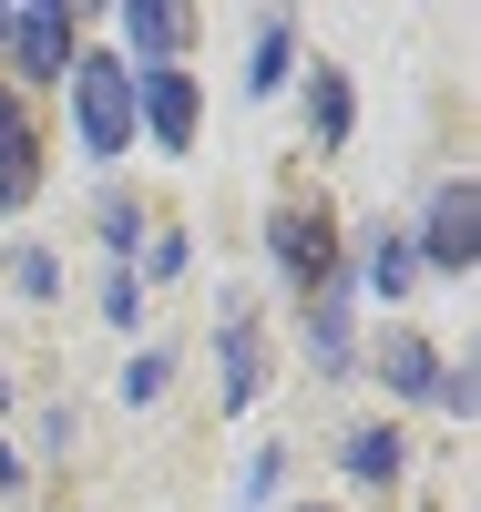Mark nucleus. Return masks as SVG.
I'll use <instances>...</instances> for the list:
<instances>
[{
	"mask_svg": "<svg viewBox=\"0 0 481 512\" xmlns=\"http://www.w3.org/2000/svg\"><path fill=\"white\" fill-rule=\"evenodd\" d=\"M318 134H328V144L348 134V82H338V72H318Z\"/></svg>",
	"mask_w": 481,
	"mask_h": 512,
	"instance_id": "4468645a",
	"label": "nucleus"
},
{
	"mask_svg": "<svg viewBox=\"0 0 481 512\" xmlns=\"http://www.w3.org/2000/svg\"><path fill=\"white\" fill-rule=\"evenodd\" d=\"M11 41H21V72L62 82V62H72V11H21V21H11Z\"/></svg>",
	"mask_w": 481,
	"mask_h": 512,
	"instance_id": "423d86ee",
	"label": "nucleus"
},
{
	"mask_svg": "<svg viewBox=\"0 0 481 512\" xmlns=\"http://www.w3.org/2000/svg\"><path fill=\"white\" fill-rule=\"evenodd\" d=\"M123 400H134V410H144V400H164V359H154V349L123 369Z\"/></svg>",
	"mask_w": 481,
	"mask_h": 512,
	"instance_id": "2eb2a0df",
	"label": "nucleus"
},
{
	"mask_svg": "<svg viewBox=\"0 0 481 512\" xmlns=\"http://www.w3.org/2000/svg\"><path fill=\"white\" fill-rule=\"evenodd\" d=\"M134 93H144V113H154V144L185 154V144H195V82H185V72H144Z\"/></svg>",
	"mask_w": 481,
	"mask_h": 512,
	"instance_id": "39448f33",
	"label": "nucleus"
},
{
	"mask_svg": "<svg viewBox=\"0 0 481 512\" xmlns=\"http://www.w3.org/2000/svg\"><path fill=\"white\" fill-rule=\"evenodd\" d=\"M72 123L93 154H123L134 144V72L123 62H72Z\"/></svg>",
	"mask_w": 481,
	"mask_h": 512,
	"instance_id": "f257e3e1",
	"label": "nucleus"
},
{
	"mask_svg": "<svg viewBox=\"0 0 481 512\" xmlns=\"http://www.w3.org/2000/svg\"><path fill=\"white\" fill-rule=\"evenodd\" d=\"M256 93H277V82H287V21H267V31H256Z\"/></svg>",
	"mask_w": 481,
	"mask_h": 512,
	"instance_id": "f8f14e48",
	"label": "nucleus"
},
{
	"mask_svg": "<svg viewBox=\"0 0 481 512\" xmlns=\"http://www.w3.org/2000/svg\"><path fill=\"white\" fill-rule=\"evenodd\" d=\"M348 472H359V482H389V472H400V441H389V431H348Z\"/></svg>",
	"mask_w": 481,
	"mask_h": 512,
	"instance_id": "9d476101",
	"label": "nucleus"
},
{
	"mask_svg": "<svg viewBox=\"0 0 481 512\" xmlns=\"http://www.w3.org/2000/svg\"><path fill=\"white\" fill-rule=\"evenodd\" d=\"M123 31H134V52H174L195 21H185V11H144V0H123Z\"/></svg>",
	"mask_w": 481,
	"mask_h": 512,
	"instance_id": "6e6552de",
	"label": "nucleus"
},
{
	"mask_svg": "<svg viewBox=\"0 0 481 512\" xmlns=\"http://www.w3.org/2000/svg\"><path fill=\"white\" fill-rule=\"evenodd\" d=\"M31 185H41V134H31L21 93H0V205H31Z\"/></svg>",
	"mask_w": 481,
	"mask_h": 512,
	"instance_id": "7ed1b4c3",
	"label": "nucleus"
},
{
	"mask_svg": "<svg viewBox=\"0 0 481 512\" xmlns=\"http://www.w3.org/2000/svg\"><path fill=\"white\" fill-rule=\"evenodd\" d=\"M410 267H420V256H410L400 236H379V246H369V287H379V297H400V287H410Z\"/></svg>",
	"mask_w": 481,
	"mask_h": 512,
	"instance_id": "9b49d317",
	"label": "nucleus"
},
{
	"mask_svg": "<svg viewBox=\"0 0 481 512\" xmlns=\"http://www.w3.org/2000/svg\"><path fill=\"white\" fill-rule=\"evenodd\" d=\"M215 379H226V410L256 400V379H267V338H256L246 308H226V338H215Z\"/></svg>",
	"mask_w": 481,
	"mask_h": 512,
	"instance_id": "20e7f679",
	"label": "nucleus"
},
{
	"mask_svg": "<svg viewBox=\"0 0 481 512\" xmlns=\"http://www.w3.org/2000/svg\"><path fill=\"white\" fill-rule=\"evenodd\" d=\"M267 236H277V267H287V277H328V226H318V216H297V205H287Z\"/></svg>",
	"mask_w": 481,
	"mask_h": 512,
	"instance_id": "0eeeda50",
	"label": "nucleus"
},
{
	"mask_svg": "<svg viewBox=\"0 0 481 512\" xmlns=\"http://www.w3.org/2000/svg\"><path fill=\"white\" fill-rule=\"evenodd\" d=\"M0 31H11V21H0Z\"/></svg>",
	"mask_w": 481,
	"mask_h": 512,
	"instance_id": "dca6fc26",
	"label": "nucleus"
},
{
	"mask_svg": "<svg viewBox=\"0 0 481 512\" xmlns=\"http://www.w3.org/2000/svg\"><path fill=\"white\" fill-rule=\"evenodd\" d=\"M389 379H400V390H420V400H441V359H430L420 338H389Z\"/></svg>",
	"mask_w": 481,
	"mask_h": 512,
	"instance_id": "1a4fd4ad",
	"label": "nucleus"
},
{
	"mask_svg": "<svg viewBox=\"0 0 481 512\" xmlns=\"http://www.w3.org/2000/svg\"><path fill=\"white\" fill-rule=\"evenodd\" d=\"M11 287H21V297H52V287H62V267H52L41 246H21V256H11Z\"/></svg>",
	"mask_w": 481,
	"mask_h": 512,
	"instance_id": "ddd939ff",
	"label": "nucleus"
},
{
	"mask_svg": "<svg viewBox=\"0 0 481 512\" xmlns=\"http://www.w3.org/2000/svg\"><path fill=\"white\" fill-rule=\"evenodd\" d=\"M471 246H481V195L441 185V195H430V226H420V256H430V267H471Z\"/></svg>",
	"mask_w": 481,
	"mask_h": 512,
	"instance_id": "f03ea898",
	"label": "nucleus"
}]
</instances>
